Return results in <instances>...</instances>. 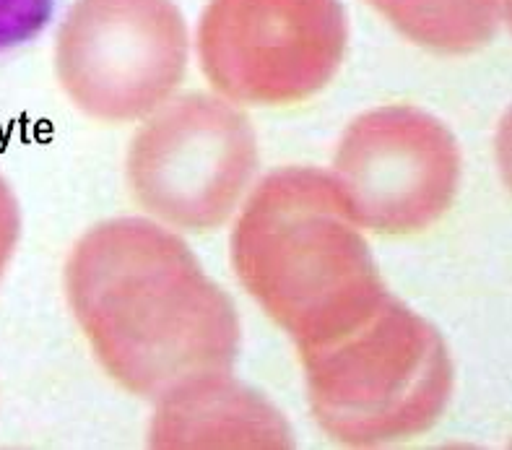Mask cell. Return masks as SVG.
Returning <instances> with one entry per match:
<instances>
[{
  "mask_svg": "<svg viewBox=\"0 0 512 450\" xmlns=\"http://www.w3.org/2000/svg\"><path fill=\"white\" fill-rule=\"evenodd\" d=\"M297 349L312 417L346 448L414 440L453 398L455 367L442 333L390 292L346 333Z\"/></svg>",
  "mask_w": 512,
  "mask_h": 450,
  "instance_id": "3957f363",
  "label": "cell"
},
{
  "mask_svg": "<svg viewBox=\"0 0 512 450\" xmlns=\"http://www.w3.org/2000/svg\"><path fill=\"white\" fill-rule=\"evenodd\" d=\"M190 32L175 0H76L58 32L55 71L89 118L133 123L177 92Z\"/></svg>",
  "mask_w": 512,
  "mask_h": 450,
  "instance_id": "8992f818",
  "label": "cell"
},
{
  "mask_svg": "<svg viewBox=\"0 0 512 450\" xmlns=\"http://www.w3.org/2000/svg\"><path fill=\"white\" fill-rule=\"evenodd\" d=\"M195 42L203 76L221 97L289 107L336 79L349 16L341 0H208Z\"/></svg>",
  "mask_w": 512,
  "mask_h": 450,
  "instance_id": "277c9868",
  "label": "cell"
},
{
  "mask_svg": "<svg viewBox=\"0 0 512 450\" xmlns=\"http://www.w3.org/2000/svg\"><path fill=\"white\" fill-rule=\"evenodd\" d=\"M19 232H21L19 203H16V198H13L6 180L0 177V276H3V271H6L8 261H11L13 248H16V242H19Z\"/></svg>",
  "mask_w": 512,
  "mask_h": 450,
  "instance_id": "8fae6325",
  "label": "cell"
},
{
  "mask_svg": "<svg viewBox=\"0 0 512 450\" xmlns=\"http://www.w3.org/2000/svg\"><path fill=\"white\" fill-rule=\"evenodd\" d=\"M149 445L159 450H289L294 430L263 393L224 370L182 380L156 398Z\"/></svg>",
  "mask_w": 512,
  "mask_h": 450,
  "instance_id": "ba28073f",
  "label": "cell"
},
{
  "mask_svg": "<svg viewBox=\"0 0 512 450\" xmlns=\"http://www.w3.org/2000/svg\"><path fill=\"white\" fill-rule=\"evenodd\" d=\"M65 292L104 372L133 396L224 372L240 352V315L188 242L149 219H110L76 242Z\"/></svg>",
  "mask_w": 512,
  "mask_h": 450,
  "instance_id": "6da1fadb",
  "label": "cell"
},
{
  "mask_svg": "<svg viewBox=\"0 0 512 450\" xmlns=\"http://www.w3.org/2000/svg\"><path fill=\"white\" fill-rule=\"evenodd\" d=\"M331 175L359 227L409 237L450 211L461 190L463 154L435 115L385 105L346 125Z\"/></svg>",
  "mask_w": 512,
  "mask_h": 450,
  "instance_id": "52a82bcc",
  "label": "cell"
},
{
  "mask_svg": "<svg viewBox=\"0 0 512 450\" xmlns=\"http://www.w3.org/2000/svg\"><path fill=\"white\" fill-rule=\"evenodd\" d=\"M258 172V138L229 99L185 94L151 115L128 151V185L149 216L211 232L240 206Z\"/></svg>",
  "mask_w": 512,
  "mask_h": 450,
  "instance_id": "5b68a950",
  "label": "cell"
},
{
  "mask_svg": "<svg viewBox=\"0 0 512 450\" xmlns=\"http://www.w3.org/2000/svg\"><path fill=\"white\" fill-rule=\"evenodd\" d=\"M232 263L297 346L346 333L388 294L362 227L318 167H281L260 180L234 224Z\"/></svg>",
  "mask_w": 512,
  "mask_h": 450,
  "instance_id": "7a4b0ae2",
  "label": "cell"
},
{
  "mask_svg": "<svg viewBox=\"0 0 512 450\" xmlns=\"http://www.w3.org/2000/svg\"><path fill=\"white\" fill-rule=\"evenodd\" d=\"M390 27L437 55H471L497 37L510 0H367Z\"/></svg>",
  "mask_w": 512,
  "mask_h": 450,
  "instance_id": "9c48e42d",
  "label": "cell"
},
{
  "mask_svg": "<svg viewBox=\"0 0 512 450\" xmlns=\"http://www.w3.org/2000/svg\"><path fill=\"white\" fill-rule=\"evenodd\" d=\"M63 0H0V55L37 40Z\"/></svg>",
  "mask_w": 512,
  "mask_h": 450,
  "instance_id": "30bf717a",
  "label": "cell"
}]
</instances>
